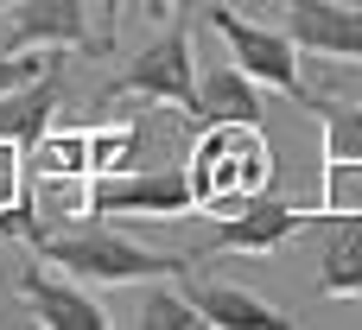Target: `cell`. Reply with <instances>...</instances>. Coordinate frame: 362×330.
Returning <instances> with one entry per match:
<instances>
[{
	"instance_id": "obj_1",
	"label": "cell",
	"mask_w": 362,
	"mask_h": 330,
	"mask_svg": "<svg viewBox=\"0 0 362 330\" xmlns=\"http://www.w3.org/2000/svg\"><path fill=\"white\" fill-rule=\"evenodd\" d=\"M191 197L197 210L223 216L235 210L242 197L267 191L274 184V146L261 134V121H216V127H197V146H191Z\"/></svg>"
},
{
	"instance_id": "obj_2",
	"label": "cell",
	"mask_w": 362,
	"mask_h": 330,
	"mask_svg": "<svg viewBox=\"0 0 362 330\" xmlns=\"http://www.w3.org/2000/svg\"><path fill=\"white\" fill-rule=\"evenodd\" d=\"M38 242V267H57L83 286H134V280H159V273H185L191 261L185 254H159V248H140L127 242L121 229L108 223H83L70 235H32Z\"/></svg>"
},
{
	"instance_id": "obj_3",
	"label": "cell",
	"mask_w": 362,
	"mask_h": 330,
	"mask_svg": "<svg viewBox=\"0 0 362 330\" xmlns=\"http://www.w3.org/2000/svg\"><path fill=\"white\" fill-rule=\"evenodd\" d=\"M210 25L229 38V57H235V70H242V76H255L261 89H280V95L312 102V95H305V76H299V45H293L286 32L248 25L235 6H210Z\"/></svg>"
},
{
	"instance_id": "obj_4",
	"label": "cell",
	"mask_w": 362,
	"mask_h": 330,
	"mask_svg": "<svg viewBox=\"0 0 362 330\" xmlns=\"http://www.w3.org/2000/svg\"><path fill=\"white\" fill-rule=\"evenodd\" d=\"M185 210H197L185 165H153V172H127L121 165L115 178L89 184V216H159V223H172Z\"/></svg>"
},
{
	"instance_id": "obj_5",
	"label": "cell",
	"mask_w": 362,
	"mask_h": 330,
	"mask_svg": "<svg viewBox=\"0 0 362 330\" xmlns=\"http://www.w3.org/2000/svg\"><path fill=\"white\" fill-rule=\"evenodd\" d=\"M318 223V210H299V204H280L267 191L242 197L235 210L216 216V235H210V254H274L286 248L293 235H305Z\"/></svg>"
},
{
	"instance_id": "obj_6",
	"label": "cell",
	"mask_w": 362,
	"mask_h": 330,
	"mask_svg": "<svg viewBox=\"0 0 362 330\" xmlns=\"http://www.w3.org/2000/svg\"><path fill=\"white\" fill-rule=\"evenodd\" d=\"M191 89H197V70H191V32L185 25H165V38H153L108 83V95H140V102H172V108H191Z\"/></svg>"
},
{
	"instance_id": "obj_7",
	"label": "cell",
	"mask_w": 362,
	"mask_h": 330,
	"mask_svg": "<svg viewBox=\"0 0 362 330\" xmlns=\"http://www.w3.org/2000/svg\"><path fill=\"white\" fill-rule=\"evenodd\" d=\"M89 38H95L89 0H13L0 51H64V45H89Z\"/></svg>"
},
{
	"instance_id": "obj_8",
	"label": "cell",
	"mask_w": 362,
	"mask_h": 330,
	"mask_svg": "<svg viewBox=\"0 0 362 330\" xmlns=\"http://www.w3.org/2000/svg\"><path fill=\"white\" fill-rule=\"evenodd\" d=\"M286 38L312 57L362 64V6H350V0H286Z\"/></svg>"
},
{
	"instance_id": "obj_9",
	"label": "cell",
	"mask_w": 362,
	"mask_h": 330,
	"mask_svg": "<svg viewBox=\"0 0 362 330\" xmlns=\"http://www.w3.org/2000/svg\"><path fill=\"white\" fill-rule=\"evenodd\" d=\"M185 114H191V134H197V127H216V121H261L267 102H261V83L242 76L235 57H229V64H210V70L197 76Z\"/></svg>"
},
{
	"instance_id": "obj_10",
	"label": "cell",
	"mask_w": 362,
	"mask_h": 330,
	"mask_svg": "<svg viewBox=\"0 0 362 330\" xmlns=\"http://www.w3.org/2000/svg\"><path fill=\"white\" fill-rule=\"evenodd\" d=\"M57 95H64V57L45 64L38 76H25V83H13V89L0 95V140L38 146L45 127H51V114H57Z\"/></svg>"
},
{
	"instance_id": "obj_11",
	"label": "cell",
	"mask_w": 362,
	"mask_h": 330,
	"mask_svg": "<svg viewBox=\"0 0 362 330\" xmlns=\"http://www.w3.org/2000/svg\"><path fill=\"white\" fill-rule=\"evenodd\" d=\"M19 293H25V305L38 312V324H51V330H108V312L83 293V280H57V273H25L19 280Z\"/></svg>"
},
{
	"instance_id": "obj_12",
	"label": "cell",
	"mask_w": 362,
	"mask_h": 330,
	"mask_svg": "<svg viewBox=\"0 0 362 330\" xmlns=\"http://www.w3.org/2000/svg\"><path fill=\"white\" fill-rule=\"evenodd\" d=\"M318 223H325L318 286L331 299H362V210H318Z\"/></svg>"
},
{
	"instance_id": "obj_13",
	"label": "cell",
	"mask_w": 362,
	"mask_h": 330,
	"mask_svg": "<svg viewBox=\"0 0 362 330\" xmlns=\"http://www.w3.org/2000/svg\"><path fill=\"white\" fill-rule=\"evenodd\" d=\"M191 305H197V318L210 330H286L293 318H280L267 299H255V293H242V286H191Z\"/></svg>"
},
{
	"instance_id": "obj_14",
	"label": "cell",
	"mask_w": 362,
	"mask_h": 330,
	"mask_svg": "<svg viewBox=\"0 0 362 330\" xmlns=\"http://www.w3.org/2000/svg\"><path fill=\"white\" fill-rule=\"evenodd\" d=\"M318 127H325V165L362 172V102H312Z\"/></svg>"
},
{
	"instance_id": "obj_15",
	"label": "cell",
	"mask_w": 362,
	"mask_h": 330,
	"mask_svg": "<svg viewBox=\"0 0 362 330\" xmlns=\"http://www.w3.org/2000/svg\"><path fill=\"white\" fill-rule=\"evenodd\" d=\"M134 324L140 330H204V318H197L191 293H146L140 312H134Z\"/></svg>"
},
{
	"instance_id": "obj_16",
	"label": "cell",
	"mask_w": 362,
	"mask_h": 330,
	"mask_svg": "<svg viewBox=\"0 0 362 330\" xmlns=\"http://www.w3.org/2000/svg\"><path fill=\"white\" fill-rule=\"evenodd\" d=\"M19 184H25V146L0 140V216L19 210Z\"/></svg>"
},
{
	"instance_id": "obj_17",
	"label": "cell",
	"mask_w": 362,
	"mask_h": 330,
	"mask_svg": "<svg viewBox=\"0 0 362 330\" xmlns=\"http://www.w3.org/2000/svg\"><path fill=\"white\" fill-rule=\"evenodd\" d=\"M115 32H121V0H95V51H115Z\"/></svg>"
},
{
	"instance_id": "obj_18",
	"label": "cell",
	"mask_w": 362,
	"mask_h": 330,
	"mask_svg": "<svg viewBox=\"0 0 362 330\" xmlns=\"http://www.w3.org/2000/svg\"><path fill=\"white\" fill-rule=\"evenodd\" d=\"M140 13H146V19H172V13H178V0H140Z\"/></svg>"
},
{
	"instance_id": "obj_19",
	"label": "cell",
	"mask_w": 362,
	"mask_h": 330,
	"mask_svg": "<svg viewBox=\"0 0 362 330\" xmlns=\"http://www.w3.org/2000/svg\"><path fill=\"white\" fill-rule=\"evenodd\" d=\"M6 6H13V0H0V13H6Z\"/></svg>"
}]
</instances>
